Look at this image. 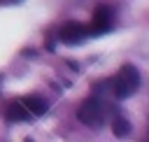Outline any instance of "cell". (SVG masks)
<instances>
[{
  "instance_id": "277c9868",
  "label": "cell",
  "mask_w": 149,
  "mask_h": 142,
  "mask_svg": "<svg viewBox=\"0 0 149 142\" xmlns=\"http://www.w3.org/2000/svg\"><path fill=\"white\" fill-rule=\"evenodd\" d=\"M88 35V26L79 23V21H65L61 28H58V37L65 42V44H74L79 40H84Z\"/></svg>"
},
{
  "instance_id": "8992f818",
  "label": "cell",
  "mask_w": 149,
  "mask_h": 142,
  "mask_svg": "<svg viewBox=\"0 0 149 142\" xmlns=\"http://www.w3.org/2000/svg\"><path fill=\"white\" fill-rule=\"evenodd\" d=\"M21 102L26 105V109H28L33 116H42V114L49 109V102H47V98H42V95H37V93L23 95V98H21Z\"/></svg>"
},
{
  "instance_id": "7a4b0ae2",
  "label": "cell",
  "mask_w": 149,
  "mask_h": 142,
  "mask_svg": "<svg viewBox=\"0 0 149 142\" xmlns=\"http://www.w3.org/2000/svg\"><path fill=\"white\" fill-rule=\"evenodd\" d=\"M77 119H79L84 126H88V128H100V126L105 123V119H107V105H105L98 95L86 98V100L81 102L79 112H77Z\"/></svg>"
},
{
  "instance_id": "5b68a950",
  "label": "cell",
  "mask_w": 149,
  "mask_h": 142,
  "mask_svg": "<svg viewBox=\"0 0 149 142\" xmlns=\"http://www.w3.org/2000/svg\"><path fill=\"white\" fill-rule=\"evenodd\" d=\"M5 116H7V121H12V123H26V121L33 119V114L26 109V105L21 102V98L7 102V107H5Z\"/></svg>"
},
{
  "instance_id": "ba28073f",
  "label": "cell",
  "mask_w": 149,
  "mask_h": 142,
  "mask_svg": "<svg viewBox=\"0 0 149 142\" xmlns=\"http://www.w3.org/2000/svg\"><path fill=\"white\" fill-rule=\"evenodd\" d=\"M147 142H149V137H147Z\"/></svg>"
},
{
  "instance_id": "6da1fadb",
  "label": "cell",
  "mask_w": 149,
  "mask_h": 142,
  "mask_svg": "<svg viewBox=\"0 0 149 142\" xmlns=\"http://www.w3.org/2000/svg\"><path fill=\"white\" fill-rule=\"evenodd\" d=\"M137 88H140V72H137V68L130 65V63L121 65L119 72H116L114 79H112V93H114L119 100H123V98L133 95Z\"/></svg>"
},
{
  "instance_id": "3957f363",
  "label": "cell",
  "mask_w": 149,
  "mask_h": 142,
  "mask_svg": "<svg viewBox=\"0 0 149 142\" xmlns=\"http://www.w3.org/2000/svg\"><path fill=\"white\" fill-rule=\"evenodd\" d=\"M112 30V7L98 5L93 9V19L88 23V35H105Z\"/></svg>"
},
{
  "instance_id": "52a82bcc",
  "label": "cell",
  "mask_w": 149,
  "mask_h": 142,
  "mask_svg": "<svg viewBox=\"0 0 149 142\" xmlns=\"http://www.w3.org/2000/svg\"><path fill=\"white\" fill-rule=\"evenodd\" d=\"M112 133L116 137H126L130 133V121H126L123 116H114L112 119Z\"/></svg>"
}]
</instances>
